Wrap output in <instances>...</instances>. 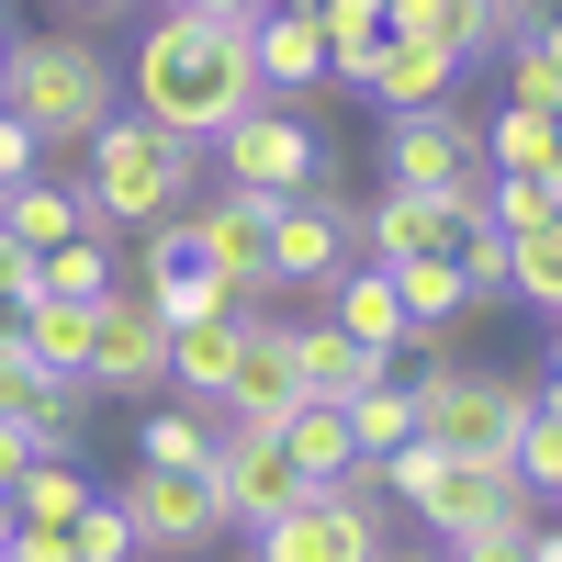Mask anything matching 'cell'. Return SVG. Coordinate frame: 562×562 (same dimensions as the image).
<instances>
[{"label":"cell","instance_id":"cell-2","mask_svg":"<svg viewBox=\"0 0 562 562\" xmlns=\"http://www.w3.org/2000/svg\"><path fill=\"white\" fill-rule=\"evenodd\" d=\"M0 102L23 113L34 147H90V135L124 113V68H113L90 34H23V45H12V79H0Z\"/></svg>","mask_w":562,"mask_h":562},{"label":"cell","instance_id":"cell-41","mask_svg":"<svg viewBox=\"0 0 562 562\" xmlns=\"http://www.w3.org/2000/svg\"><path fill=\"white\" fill-rule=\"evenodd\" d=\"M529 562H562V529H529Z\"/></svg>","mask_w":562,"mask_h":562},{"label":"cell","instance_id":"cell-15","mask_svg":"<svg viewBox=\"0 0 562 562\" xmlns=\"http://www.w3.org/2000/svg\"><path fill=\"white\" fill-rule=\"evenodd\" d=\"M349 237L371 248V270H394V259H450V237H461V214L439 203V192H371L360 214H349Z\"/></svg>","mask_w":562,"mask_h":562},{"label":"cell","instance_id":"cell-16","mask_svg":"<svg viewBox=\"0 0 562 562\" xmlns=\"http://www.w3.org/2000/svg\"><path fill=\"white\" fill-rule=\"evenodd\" d=\"M360 90H371L383 113H428V102H450V90H461V57H450V45H405V34H383V45L360 57Z\"/></svg>","mask_w":562,"mask_h":562},{"label":"cell","instance_id":"cell-5","mask_svg":"<svg viewBox=\"0 0 562 562\" xmlns=\"http://www.w3.org/2000/svg\"><path fill=\"white\" fill-rule=\"evenodd\" d=\"M383 180L394 192H439L461 225H484V124L473 113H383Z\"/></svg>","mask_w":562,"mask_h":562},{"label":"cell","instance_id":"cell-29","mask_svg":"<svg viewBox=\"0 0 562 562\" xmlns=\"http://www.w3.org/2000/svg\"><path fill=\"white\" fill-rule=\"evenodd\" d=\"M315 34H326V90H360V57L383 45V0H315Z\"/></svg>","mask_w":562,"mask_h":562},{"label":"cell","instance_id":"cell-14","mask_svg":"<svg viewBox=\"0 0 562 562\" xmlns=\"http://www.w3.org/2000/svg\"><path fill=\"white\" fill-rule=\"evenodd\" d=\"M192 237H203V259L225 270V293H237V304H270V293H281V281H270V203H259V192L192 203Z\"/></svg>","mask_w":562,"mask_h":562},{"label":"cell","instance_id":"cell-7","mask_svg":"<svg viewBox=\"0 0 562 562\" xmlns=\"http://www.w3.org/2000/svg\"><path fill=\"white\" fill-rule=\"evenodd\" d=\"M203 484L225 506V529H270L281 506H304V461L281 450V428H237V416H214V461H203Z\"/></svg>","mask_w":562,"mask_h":562},{"label":"cell","instance_id":"cell-6","mask_svg":"<svg viewBox=\"0 0 562 562\" xmlns=\"http://www.w3.org/2000/svg\"><path fill=\"white\" fill-rule=\"evenodd\" d=\"M203 158L225 169V192H259V203H281V192H315V180H326V135H315L293 102H259L248 124H225Z\"/></svg>","mask_w":562,"mask_h":562},{"label":"cell","instance_id":"cell-18","mask_svg":"<svg viewBox=\"0 0 562 562\" xmlns=\"http://www.w3.org/2000/svg\"><path fill=\"white\" fill-rule=\"evenodd\" d=\"M248 68H259L270 102L326 90V34H315V12H259V23H248Z\"/></svg>","mask_w":562,"mask_h":562},{"label":"cell","instance_id":"cell-23","mask_svg":"<svg viewBox=\"0 0 562 562\" xmlns=\"http://www.w3.org/2000/svg\"><path fill=\"white\" fill-rule=\"evenodd\" d=\"M90 225V203H79V180H12V192H0V237L12 248H57V237H79Z\"/></svg>","mask_w":562,"mask_h":562},{"label":"cell","instance_id":"cell-3","mask_svg":"<svg viewBox=\"0 0 562 562\" xmlns=\"http://www.w3.org/2000/svg\"><path fill=\"white\" fill-rule=\"evenodd\" d=\"M192 180H203V147H180V135H158L147 113H113L102 135H90V180H79V203L90 225H169L180 203H192Z\"/></svg>","mask_w":562,"mask_h":562},{"label":"cell","instance_id":"cell-39","mask_svg":"<svg viewBox=\"0 0 562 562\" xmlns=\"http://www.w3.org/2000/svg\"><path fill=\"white\" fill-rule=\"evenodd\" d=\"M23 293H34V248L0 237V304H23Z\"/></svg>","mask_w":562,"mask_h":562},{"label":"cell","instance_id":"cell-48","mask_svg":"<svg viewBox=\"0 0 562 562\" xmlns=\"http://www.w3.org/2000/svg\"><path fill=\"white\" fill-rule=\"evenodd\" d=\"M270 12H315V0H270Z\"/></svg>","mask_w":562,"mask_h":562},{"label":"cell","instance_id":"cell-21","mask_svg":"<svg viewBox=\"0 0 562 562\" xmlns=\"http://www.w3.org/2000/svg\"><path fill=\"white\" fill-rule=\"evenodd\" d=\"M90 495H102V484H90L79 461H68V439H45L23 473H12V529H68Z\"/></svg>","mask_w":562,"mask_h":562},{"label":"cell","instance_id":"cell-42","mask_svg":"<svg viewBox=\"0 0 562 562\" xmlns=\"http://www.w3.org/2000/svg\"><path fill=\"white\" fill-rule=\"evenodd\" d=\"M540 203H551V214H562V158H551V169H540Z\"/></svg>","mask_w":562,"mask_h":562},{"label":"cell","instance_id":"cell-32","mask_svg":"<svg viewBox=\"0 0 562 562\" xmlns=\"http://www.w3.org/2000/svg\"><path fill=\"white\" fill-rule=\"evenodd\" d=\"M135 461H180V473H203V461H214V405H158L147 428H135Z\"/></svg>","mask_w":562,"mask_h":562},{"label":"cell","instance_id":"cell-40","mask_svg":"<svg viewBox=\"0 0 562 562\" xmlns=\"http://www.w3.org/2000/svg\"><path fill=\"white\" fill-rule=\"evenodd\" d=\"M529 416H551V428H562V371H551V383L529 394Z\"/></svg>","mask_w":562,"mask_h":562},{"label":"cell","instance_id":"cell-24","mask_svg":"<svg viewBox=\"0 0 562 562\" xmlns=\"http://www.w3.org/2000/svg\"><path fill=\"white\" fill-rule=\"evenodd\" d=\"M113 281H124L113 270V225H79V237H57L34 259V293H57V304H102Z\"/></svg>","mask_w":562,"mask_h":562},{"label":"cell","instance_id":"cell-8","mask_svg":"<svg viewBox=\"0 0 562 562\" xmlns=\"http://www.w3.org/2000/svg\"><path fill=\"white\" fill-rule=\"evenodd\" d=\"M113 506L135 518V551H169V562H192V551H214V540H225L214 484H203V473H180V461H135Z\"/></svg>","mask_w":562,"mask_h":562},{"label":"cell","instance_id":"cell-44","mask_svg":"<svg viewBox=\"0 0 562 562\" xmlns=\"http://www.w3.org/2000/svg\"><path fill=\"white\" fill-rule=\"evenodd\" d=\"M12 45H23V34H12V12H0V79H12Z\"/></svg>","mask_w":562,"mask_h":562},{"label":"cell","instance_id":"cell-26","mask_svg":"<svg viewBox=\"0 0 562 562\" xmlns=\"http://www.w3.org/2000/svg\"><path fill=\"white\" fill-rule=\"evenodd\" d=\"M349 439H360V461H383V450L416 439V383L405 371H371V383L349 394Z\"/></svg>","mask_w":562,"mask_h":562},{"label":"cell","instance_id":"cell-46","mask_svg":"<svg viewBox=\"0 0 562 562\" xmlns=\"http://www.w3.org/2000/svg\"><path fill=\"white\" fill-rule=\"evenodd\" d=\"M79 12H135V0H79Z\"/></svg>","mask_w":562,"mask_h":562},{"label":"cell","instance_id":"cell-1","mask_svg":"<svg viewBox=\"0 0 562 562\" xmlns=\"http://www.w3.org/2000/svg\"><path fill=\"white\" fill-rule=\"evenodd\" d=\"M135 113H147L158 135H180V147H214L225 124H248L270 90L248 68V34H225V23H192V12H158L147 34H135Z\"/></svg>","mask_w":562,"mask_h":562},{"label":"cell","instance_id":"cell-4","mask_svg":"<svg viewBox=\"0 0 562 562\" xmlns=\"http://www.w3.org/2000/svg\"><path fill=\"white\" fill-rule=\"evenodd\" d=\"M518 416H529V383H506V371L461 360V349L416 371V439H428L439 461H506Z\"/></svg>","mask_w":562,"mask_h":562},{"label":"cell","instance_id":"cell-28","mask_svg":"<svg viewBox=\"0 0 562 562\" xmlns=\"http://www.w3.org/2000/svg\"><path fill=\"white\" fill-rule=\"evenodd\" d=\"M506 293L540 304V315H562V214H540V225L506 237Z\"/></svg>","mask_w":562,"mask_h":562},{"label":"cell","instance_id":"cell-20","mask_svg":"<svg viewBox=\"0 0 562 562\" xmlns=\"http://www.w3.org/2000/svg\"><path fill=\"white\" fill-rule=\"evenodd\" d=\"M79 405H90V383H68V371H45V360H0V416L12 428H34V439H68L79 428Z\"/></svg>","mask_w":562,"mask_h":562},{"label":"cell","instance_id":"cell-22","mask_svg":"<svg viewBox=\"0 0 562 562\" xmlns=\"http://www.w3.org/2000/svg\"><path fill=\"white\" fill-rule=\"evenodd\" d=\"M371 371H405V360H371V349H360V338H338L326 315H315V326H293V383H304L315 405H349Z\"/></svg>","mask_w":562,"mask_h":562},{"label":"cell","instance_id":"cell-17","mask_svg":"<svg viewBox=\"0 0 562 562\" xmlns=\"http://www.w3.org/2000/svg\"><path fill=\"white\" fill-rule=\"evenodd\" d=\"M326 326H338V338H360L371 360H405V304H394V270H371V259H349L338 281H326Z\"/></svg>","mask_w":562,"mask_h":562},{"label":"cell","instance_id":"cell-30","mask_svg":"<svg viewBox=\"0 0 562 562\" xmlns=\"http://www.w3.org/2000/svg\"><path fill=\"white\" fill-rule=\"evenodd\" d=\"M23 360H45V371H68V383H79V360H90V304L34 293V304H23Z\"/></svg>","mask_w":562,"mask_h":562},{"label":"cell","instance_id":"cell-25","mask_svg":"<svg viewBox=\"0 0 562 562\" xmlns=\"http://www.w3.org/2000/svg\"><path fill=\"white\" fill-rule=\"evenodd\" d=\"M281 450H293L304 461V484H338L349 473V461H360V439H349V405H293V416H281Z\"/></svg>","mask_w":562,"mask_h":562},{"label":"cell","instance_id":"cell-31","mask_svg":"<svg viewBox=\"0 0 562 562\" xmlns=\"http://www.w3.org/2000/svg\"><path fill=\"white\" fill-rule=\"evenodd\" d=\"M394 304H405V326H461L473 315V293H461L450 259H394Z\"/></svg>","mask_w":562,"mask_h":562},{"label":"cell","instance_id":"cell-45","mask_svg":"<svg viewBox=\"0 0 562 562\" xmlns=\"http://www.w3.org/2000/svg\"><path fill=\"white\" fill-rule=\"evenodd\" d=\"M0 551H12V495H0Z\"/></svg>","mask_w":562,"mask_h":562},{"label":"cell","instance_id":"cell-37","mask_svg":"<svg viewBox=\"0 0 562 562\" xmlns=\"http://www.w3.org/2000/svg\"><path fill=\"white\" fill-rule=\"evenodd\" d=\"M158 12H192V23H225V34H248L270 0H158Z\"/></svg>","mask_w":562,"mask_h":562},{"label":"cell","instance_id":"cell-35","mask_svg":"<svg viewBox=\"0 0 562 562\" xmlns=\"http://www.w3.org/2000/svg\"><path fill=\"white\" fill-rule=\"evenodd\" d=\"M34 169H45V147H34V135H23V113L0 102V192H12V180H34Z\"/></svg>","mask_w":562,"mask_h":562},{"label":"cell","instance_id":"cell-19","mask_svg":"<svg viewBox=\"0 0 562 562\" xmlns=\"http://www.w3.org/2000/svg\"><path fill=\"white\" fill-rule=\"evenodd\" d=\"M237 338H248V304H225V315H180V326H169V383L192 394V405H214L225 371H237Z\"/></svg>","mask_w":562,"mask_h":562},{"label":"cell","instance_id":"cell-50","mask_svg":"<svg viewBox=\"0 0 562 562\" xmlns=\"http://www.w3.org/2000/svg\"><path fill=\"white\" fill-rule=\"evenodd\" d=\"M551 124H562V102H551Z\"/></svg>","mask_w":562,"mask_h":562},{"label":"cell","instance_id":"cell-36","mask_svg":"<svg viewBox=\"0 0 562 562\" xmlns=\"http://www.w3.org/2000/svg\"><path fill=\"white\" fill-rule=\"evenodd\" d=\"M439 562H529V529H484V540H450Z\"/></svg>","mask_w":562,"mask_h":562},{"label":"cell","instance_id":"cell-11","mask_svg":"<svg viewBox=\"0 0 562 562\" xmlns=\"http://www.w3.org/2000/svg\"><path fill=\"white\" fill-rule=\"evenodd\" d=\"M416 529L450 551V540H484V529H540V518H529V495H518V473H506V461H439V473H428V495H416Z\"/></svg>","mask_w":562,"mask_h":562},{"label":"cell","instance_id":"cell-27","mask_svg":"<svg viewBox=\"0 0 562 562\" xmlns=\"http://www.w3.org/2000/svg\"><path fill=\"white\" fill-rule=\"evenodd\" d=\"M562 158V124L540 113V102H506L495 124H484V169H506V180H540Z\"/></svg>","mask_w":562,"mask_h":562},{"label":"cell","instance_id":"cell-12","mask_svg":"<svg viewBox=\"0 0 562 562\" xmlns=\"http://www.w3.org/2000/svg\"><path fill=\"white\" fill-rule=\"evenodd\" d=\"M383 540H394L383 518H360L338 484H315L304 506H281L270 529H248V562H371Z\"/></svg>","mask_w":562,"mask_h":562},{"label":"cell","instance_id":"cell-13","mask_svg":"<svg viewBox=\"0 0 562 562\" xmlns=\"http://www.w3.org/2000/svg\"><path fill=\"white\" fill-rule=\"evenodd\" d=\"M293 405H304V383H293V315L248 304V338H237V371H225L214 416H237V428H281Z\"/></svg>","mask_w":562,"mask_h":562},{"label":"cell","instance_id":"cell-10","mask_svg":"<svg viewBox=\"0 0 562 562\" xmlns=\"http://www.w3.org/2000/svg\"><path fill=\"white\" fill-rule=\"evenodd\" d=\"M338 270H349V203H338V180L281 192L270 203V281H281V293H326Z\"/></svg>","mask_w":562,"mask_h":562},{"label":"cell","instance_id":"cell-34","mask_svg":"<svg viewBox=\"0 0 562 562\" xmlns=\"http://www.w3.org/2000/svg\"><path fill=\"white\" fill-rule=\"evenodd\" d=\"M450 23H461V0H383V34H405V45H450Z\"/></svg>","mask_w":562,"mask_h":562},{"label":"cell","instance_id":"cell-49","mask_svg":"<svg viewBox=\"0 0 562 562\" xmlns=\"http://www.w3.org/2000/svg\"><path fill=\"white\" fill-rule=\"evenodd\" d=\"M529 12H551V0H529Z\"/></svg>","mask_w":562,"mask_h":562},{"label":"cell","instance_id":"cell-9","mask_svg":"<svg viewBox=\"0 0 562 562\" xmlns=\"http://www.w3.org/2000/svg\"><path fill=\"white\" fill-rule=\"evenodd\" d=\"M79 383H90V394H147V383H169V326H158V304L135 293V281H113V293L90 304V360H79Z\"/></svg>","mask_w":562,"mask_h":562},{"label":"cell","instance_id":"cell-33","mask_svg":"<svg viewBox=\"0 0 562 562\" xmlns=\"http://www.w3.org/2000/svg\"><path fill=\"white\" fill-rule=\"evenodd\" d=\"M68 562H135V518L113 495H90L79 518H68Z\"/></svg>","mask_w":562,"mask_h":562},{"label":"cell","instance_id":"cell-38","mask_svg":"<svg viewBox=\"0 0 562 562\" xmlns=\"http://www.w3.org/2000/svg\"><path fill=\"white\" fill-rule=\"evenodd\" d=\"M34 450H45V439H34V428H12V416H0V495H12V473H23Z\"/></svg>","mask_w":562,"mask_h":562},{"label":"cell","instance_id":"cell-43","mask_svg":"<svg viewBox=\"0 0 562 562\" xmlns=\"http://www.w3.org/2000/svg\"><path fill=\"white\" fill-rule=\"evenodd\" d=\"M371 562H439V551H405V540H383V551H371Z\"/></svg>","mask_w":562,"mask_h":562},{"label":"cell","instance_id":"cell-47","mask_svg":"<svg viewBox=\"0 0 562 562\" xmlns=\"http://www.w3.org/2000/svg\"><path fill=\"white\" fill-rule=\"evenodd\" d=\"M551 371H562V315H551Z\"/></svg>","mask_w":562,"mask_h":562}]
</instances>
